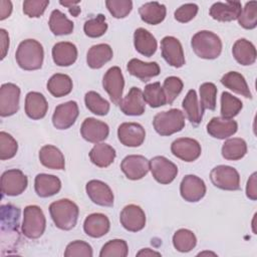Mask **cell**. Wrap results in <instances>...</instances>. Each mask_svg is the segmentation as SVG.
Masks as SVG:
<instances>
[{"label":"cell","mask_w":257,"mask_h":257,"mask_svg":"<svg viewBox=\"0 0 257 257\" xmlns=\"http://www.w3.org/2000/svg\"><path fill=\"white\" fill-rule=\"evenodd\" d=\"M102 86L108 93L110 100L114 104H119L122 99L124 78L118 66H112L106 70L102 78Z\"/></svg>","instance_id":"obj_8"},{"label":"cell","mask_w":257,"mask_h":257,"mask_svg":"<svg viewBox=\"0 0 257 257\" xmlns=\"http://www.w3.org/2000/svg\"><path fill=\"white\" fill-rule=\"evenodd\" d=\"M221 83L237 94H241L246 98H252V93L249 89L245 77L237 71H229L221 78Z\"/></svg>","instance_id":"obj_35"},{"label":"cell","mask_w":257,"mask_h":257,"mask_svg":"<svg viewBox=\"0 0 257 257\" xmlns=\"http://www.w3.org/2000/svg\"><path fill=\"white\" fill-rule=\"evenodd\" d=\"M110 228L108 218L101 213H92L88 215L83 222V230L86 235L92 238L104 236Z\"/></svg>","instance_id":"obj_24"},{"label":"cell","mask_w":257,"mask_h":257,"mask_svg":"<svg viewBox=\"0 0 257 257\" xmlns=\"http://www.w3.org/2000/svg\"><path fill=\"white\" fill-rule=\"evenodd\" d=\"M28 185L27 177L18 169L5 171L1 176V191L3 195L15 197L22 194Z\"/></svg>","instance_id":"obj_7"},{"label":"cell","mask_w":257,"mask_h":257,"mask_svg":"<svg viewBox=\"0 0 257 257\" xmlns=\"http://www.w3.org/2000/svg\"><path fill=\"white\" fill-rule=\"evenodd\" d=\"M48 5V0H26L23 2V12L28 17L37 18L44 13Z\"/></svg>","instance_id":"obj_51"},{"label":"cell","mask_w":257,"mask_h":257,"mask_svg":"<svg viewBox=\"0 0 257 257\" xmlns=\"http://www.w3.org/2000/svg\"><path fill=\"white\" fill-rule=\"evenodd\" d=\"M15 58L20 68L24 70H37L41 68L43 63V46L35 39H25L19 43Z\"/></svg>","instance_id":"obj_2"},{"label":"cell","mask_w":257,"mask_h":257,"mask_svg":"<svg viewBox=\"0 0 257 257\" xmlns=\"http://www.w3.org/2000/svg\"><path fill=\"white\" fill-rule=\"evenodd\" d=\"M191 46L195 54L203 59H215L222 52V40L212 31L201 30L191 39Z\"/></svg>","instance_id":"obj_3"},{"label":"cell","mask_w":257,"mask_h":257,"mask_svg":"<svg viewBox=\"0 0 257 257\" xmlns=\"http://www.w3.org/2000/svg\"><path fill=\"white\" fill-rule=\"evenodd\" d=\"M150 170L154 179L162 185L172 183L178 175V167L163 156H156L150 161Z\"/></svg>","instance_id":"obj_10"},{"label":"cell","mask_w":257,"mask_h":257,"mask_svg":"<svg viewBox=\"0 0 257 257\" xmlns=\"http://www.w3.org/2000/svg\"><path fill=\"white\" fill-rule=\"evenodd\" d=\"M205 182L195 175H187L180 184V194L182 198L191 203L200 201L206 195Z\"/></svg>","instance_id":"obj_15"},{"label":"cell","mask_w":257,"mask_h":257,"mask_svg":"<svg viewBox=\"0 0 257 257\" xmlns=\"http://www.w3.org/2000/svg\"><path fill=\"white\" fill-rule=\"evenodd\" d=\"M80 134L88 143L98 144L108 137L109 127L104 121L94 117H86L81 123Z\"/></svg>","instance_id":"obj_19"},{"label":"cell","mask_w":257,"mask_h":257,"mask_svg":"<svg viewBox=\"0 0 257 257\" xmlns=\"http://www.w3.org/2000/svg\"><path fill=\"white\" fill-rule=\"evenodd\" d=\"M141 19L147 24L157 25L164 21L167 14V8L164 4L157 1L147 2L139 8Z\"/></svg>","instance_id":"obj_32"},{"label":"cell","mask_w":257,"mask_h":257,"mask_svg":"<svg viewBox=\"0 0 257 257\" xmlns=\"http://www.w3.org/2000/svg\"><path fill=\"white\" fill-rule=\"evenodd\" d=\"M40 163L51 170H64L65 160L61 151L52 145L43 146L39 151Z\"/></svg>","instance_id":"obj_31"},{"label":"cell","mask_w":257,"mask_h":257,"mask_svg":"<svg viewBox=\"0 0 257 257\" xmlns=\"http://www.w3.org/2000/svg\"><path fill=\"white\" fill-rule=\"evenodd\" d=\"M238 123L233 118H224L222 116L213 117L207 124L208 134L219 140H225L236 134Z\"/></svg>","instance_id":"obj_22"},{"label":"cell","mask_w":257,"mask_h":257,"mask_svg":"<svg viewBox=\"0 0 257 257\" xmlns=\"http://www.w3.org/2000/svg\"><path fill=\"white\" fill-rule=\"evenodd\" d=\"M153 125L160 136L174 135L185 127L184 112L178 108L161 111L155 115Z\"/></svg>","instance_id":"obj_4"},{"label":"cell","mask_w":257,"mask_h":257,"mask_svg":"<svg viewBox=\"0 0 257 257\" xmlns=\"http://www.w3.org/2000/svg\"><path fill=\"white\" fill-rule=\"evenodd\" d=\"M20 88L18 85L7 82L0 87V115L2 117L15 114L19 109Z\"/></svg>","instance_id":"obj_9"},{"label":"cell","mask_w":257,"mask_h":257,"mask_svg":"<svg viewBox=\"0 0 257 257\" xmlns=\"http://www.w3.org/2000/svg\"><path fill=\"white\" fill-rule=\"evenodd\" d=\"M78 104L74 100H69L58 104L52 114V123L57 130H67L78 116Z\"/></svg>","instance_id":"obj_12"},{"label":"cell","mask_w":257,"mask_h":257,"mask_svg":"<svg viewBox=\"0 0 257 257\" xmlns=\"http://www.w3.org/2000/svg\"><path fill=\"white\" fill-rule=\"evenodd\" d=\"M242 11V5L239 1L216 2L209 10L210 16L221 22H229L238 19Z\"/></svg>","instance_id":"obj_20"},{"label":"cell","mask_w":257,"mask_h":257,"mask_svg":"<svg viewBox=\"0 0 257 257\" xmlns=\"http://www.w3.org/2000/svg\"><path fill=\"white\" fill-rule=\"evenodd\" d=\"M173 245L179 252H190L197 245L196 235L189 229H179L173 236Z\"/></svg>","instance_id":"obj_39"},{"label":"cell","mask_w":257,"mask_h":257,"mask_svg":"<svg viewBox=\"0 0 257 257\" xmlns=\"http://www.w3.org/2000/svg\"><path fill=\"white\" fill-rule=\"evenodd\" d=\"M126 68L130 74L136 76L144 82L149 81L155 76H158L161 72L160 65L156 61L145 62L138 58H132L127 62Z\"/></svg>","instance_id":"obj_23"},{"label":"cell","mask_w":257,"mask_h":257,"mask_svg":"<svg viewBox=\"0 0 257 257\" xmlns=\"http://www.w3.org/2000/svg\"><path fill=\"white\" fill-rule=\"evenodd\" d=\"M49 28L54 35H67L73 31L74 24L69 20L64 13L58 9H54L49 17Z\"/></svg>","instance_id":"obj_37"},{"label":"cell","mask_w":257,"mask_h":257,"mask_svg":"<svg viewBox=\"0 0 257 257\" xmlns=\"http://www.w3.org/2000/svg\"><path fill=\"white\" fill-rule=\"evenodd\" d=\"M171 152L178 159L191 163L201 156L202 149L197 140L191 138H180L172 143Z\"/></svg>","instance_id":"obj_11"},{"label":"cell","mask_w":257,"mask_h":257,"mask_svg":"<svg viewBox=\"0 0 257 257\" xmlns=\"http://www.w3.org/2000/svg\"><path fill=\"white\" fill-rule=\"evenodd\" d=\"M85 191L88 198L96 205L102 207H111L114 196L107 184L100 180H90L86 183Z\"/></svg>","instance_id":"obj_18"},{"label":"cell","mask_w":257,"mask_h":257,"mask_svg":"<svg viewBox=\"0 0 257 257\" xmlns=\"http://www.w3.org/2000/svg\"><path fill=\"white\" fill-rule=\"evenodd\" d=\"M84 102L88 110L96 115H105L109 111L110 104L109 102L101 97L96 91L90 90L85 93Z\"/></svg>","instance_id":"obj_41"},{"label":"cell","mask_w":257,"mask_h":257,"mask_svg":"<svg viewBox=\"0 0 257 257\" xmlns=\"http://www.w3.org/2000/svg\"><path fill=\"white\" fill-rule=\"evenodd\" d=\"M183 109L188 117V119L190 120V122L197 126L203 119V113H204V109L202 108L200 102L198 101V96H197V92L194 89H190L184 100L182 103Z\"/></svg>","instance_id":"obj_33"},{"label":"cell","mask_w":257,"mask_h":257,"mask_svg":"<svg viewBox=\"0 0 257 257\" xmlns=\"http://www.w3.org/2000/svg\"><path fill=\"white\" fill-rule=\"evenodd\" d=\"M117 137L123 146L137 148L145 142L146 131L138 122H122L117 127Z\"/></svg>","instance_id":"obj_17"},{"label":"cell","mask_w":257,"mask_h":257,"mask_svg":"<svg viewBox=\"0 0 257 257\" xmlns=\"http://www.w3.org/2000/svg\"><path fill=\"white\" fill-rule=\"evenodd\" d=\"M134 44L136 50L144 56H153L158 48L155 36L145 28H138L134 33Z\"/></svg>","instance_id":"obj_28"},{"label":"cell","mask_w":257,"mask_h":257,"mask_svg":"<svg viewBox=\"0 0 257 257\" xmlns=\"http://www.w3.org/2000/svg\"><path fill=\"white\" fill-rule=\"evenodd\" d=\"M93 255L91 246L81 240H75L70 242L64 251L65 257H91Z\"/></svg>","instance_id":"obj_50"},{"label":"cell","mask_w":257,"mask_h":257,"mask_svg":"<svg viewBox=\"0 0 257 257\" xmlns=\"http://www.w3.org/2000/svg\"><path fill=\"white\" fill-rule=\"evenodd\" d=\"M34 189L39 197L48 198L60 191L61 181L54 175L38 174L34 180Z\"/></svg>","instance_id":"obj_27"},{"label":"cell","mask_w":257,"mask_h":257,"mask_svg":"<svg viewBox=\"0 0 257 257\" xmlns=\"http://www.w3.org/2000/svg\"><path fill=\"white\" fill-rule=\"evenodd\" d=\"M128 254V247L122 239H112L106 242L100 252V257H126Z\"/></svg>","instance_id":"obj_44"},{"label":"cell","mask_w":257,"mask_h":257,"mask_svg":"<svg viewBox=\"0 0 257 257\" xmlns=\"http://www.w3.org/2000/svg\"><path fill=\"white\" fill-rule=\"evenodd\" d=\"M46 227V219L42 209L36 205L24 208L22 234L28 239H37L42 236Z\"/></svg>","instance_id":"obj_5"},{"label":"cell","mask_w":257,"mask_h":257,"mask_svg":"<svg viewBox=\"0 0 257 257\" xmlns=\"http://www.w3.org/2000/svg\"><path fill=\"white\" fill-rule=\"evenodd\" d=\"M242 101L228 91L221 94V115L224 118H233L242 109Z\"/></svg>","instance_id":"obj_42"},{"label":"cell","mask_w":257,"mask_h":257,"mask_svg":"<svg viewBox=\"0 0 257 257\" xmlns=\"http://www.w3.org/2000/svg\"><path fill=\"white\" fill-rule=\"evenodd\" d=\"M113 52L106 43H99L91 46L86 54V63L92 69L101 68L105 63L111 60Z\"/></svg>","instance_id":"obj_29"},{"label":"cell","mask_w":257,"mask_h":257,"mask_svg":"<svg viewBox=\"0 0 257 257\" xmlns=\"http://www.w3.org/2000/svg\"><path fill=\"white\" fill-rule=\"evenodd\" d=\"M143 97L145 102L154 108L163 106L167 103L161 83L158 81L149 83L145 86V89L143 91Z\"/></svg>","instance_id":"obj_40"},{"label":"cell","mask_w":257,"mask_h":257,"mask_svg":"<svg viewBox=\"0 0 257 257\" xmlns=\"http://www.w3.org/2000/svg\"><path fill=\"white\" fill-rule=\"evenodd\" d=\"M212 184L226 191H236L240 189V176L238 171L230 166L219 165L212 169L210 173Z\"/></svg>","instance_id":"obj_6"},{"label":"cell","mask_w":257,"mask_h":257,"mask_svg":"<svg viewBox=\"0 0 257 257\" xmlns=\"http://www.w3.org/2000/svg\"><path fill=\"white\" fill-rule=\"evenodd\" d=\"M72 86L70 76L64 73H55L47 81V90L54 97H62L69 94Z\"/></svg>","instance_id":"obj_36"},{"label":"cell","mask_w":257,"mask_h":257,"mask_svg":"<svg viewBox=\"0 0 257 257\" xmlns=\"http://www.w3.org/2000/svg\"><path fill=\"white\" fill-rule=\"evenodd\" d=\"M115 150L107 145L98 143L93 146L89 152V159L93 165L99 168H106L110 166L115 159Z\"/></svg>","instance_id":"obj_34"},{"label":"cell","mask_w":257,"mask_h":257,"mask_svg":"<svg viewBox=\"0 0 257 257\" xmlns=\"http://www.w3.org/2000/svg\"><path fill=\"white\" fill-rule=\"evenodd\" d=\"M49 213L54 225L64 231L75 227L78 219V206L69 199H60L52 202L49 206Z\"/></svg>","instance_id":"obj_1"},{"label":"cell","mask_w":257,"mask_h":257,"mask_svg":"<svg viewBox=\"0 0 257 257\" xmlns=\"http://www.w3.org/2000/svg\"><path fill=\"white\" fill-rule=\"evenodd\" d=\"M240 26L245 29H254L257 26V1L246 2L238 17Z\"/></svg>","instance_id":"obj_45"},{"label":"cell","mask_w":257,"mask_h":257,"mask_svg":"<svg viewBox=\"0 0 257 257\" xmlns=\"http://www.w3.org/2000/svg\"><path fill=\"white\" fill-rule=\"evenodd\" d=\"M200 104L203 109L214 110L216 108L217 87L213 82H204L200 85Z\"/></svg>","instance_id":"obj_46"},{"label":"cell","mask_w":257,"mask_h":257,"mask_svg":"<svg viewBox=\"0 0 257 257\" xmlns=\"http://www.w3.org/2000/svg\"><path fill=\"white\" fill-rule=\"evenodd\" d=\"M184 83L182 79L178 76H169L164 80V84L162 86L163 91L166 96L167 103L172 104L177 96L182 92Z\"/></svg>","instance_id":"obj_48"},{"label":"cell","mask_w":257,"mask_h":257,"mask_svg":"<svg viewBox=\"0 0 257 257\" xmlns=\"http://www.w3.org/2000/svg\"><path fill=\"white\" fill-rule=\"evenodd\" d=\"M0 46H1V59H4L6 54H7V51H8V48H9V34L8 32L1 28L0 29Z\"/></svg>","instance_id":"obj_54"},{"label":"cell","mask_w":257,"mask_h":257,"mask_svg":"<svg viewBox=\"0 0 257 257\" xmlns=\"http://www.w3.org/2000/svg\"><path fill=\"white\" fill-rule=\"evenodd\" d=\"M232 53L236 61L241 65H251L256 61V48L251 41L245 38L235 41L232 47Z\"/></svg>","instance_id":"obj_30"},{"label":"cell","mask_w":257,"mask_h":257,"mask_svg":"<svg viewBox=\"0 0 257 257\" xmlns=\"http://www.w3.org/2000/svg\"><path fill=\"white\" fill-rule=\"evenodd\" d=\"M48 103L45 96L38 91H30L25 96V113L32 119H40L46 115Z\"/></svg>","instance_id":"obj_26"},{"label":"cell","mask_w":257,"mask_h":257,"mask_svg":"<svg viewBox=\"0 0 257 257\" xmlns=\"http://www.w3.org/2000/svg\"><path fill=\"white\" fill-rule=\"evenodd\" d=\"M247 144L241 138H232L225 141L222 146V156L228 161H238L245 157Z\"/></svg>","instance_id":"obj_38"},{"label":"cell","mask_w":257,"mask_h":257,"mask_svg":"<svg viewBox=\"0 0 257 257\" xmlns=\"http://www.w3.org/2000/svg\"><path fill=\"white\" fill-rule=\"evenodd\" d=\"M107 30V23L103 14H97L96 16L85 21L83 25V31L86 36L91 38H97L102 36Z\"/></svg>","instance_id":"obj_43"},{"label":"cell","mask_w":257,"mask_h":257,"mask_svg":"<svg viewBox=\"0 0 257 257\" xmlns=\"http://www.w3.org/2000/svg\"><path fill=\"white\" fill-rule=\"evenodd\" d=\"M62 6H65V7H67L68 8V10H69V13L72 15V16H74V17H77L78 16V14L80 13V8L77 6L79 3H80V1H60L59 2Z\"/></svg>","instance_id":"obj_56"},{"label":"cell","mask_w":257,"mask_h":257,"mask_svg":"<svg viewBox=\"0 0 257 257\" xmlns=\"http://www.w3.org/2000/svg\"><path fill=\"white\" fill-rule=\"evenodd\" d=\"M18 151L17 141L8 133L0 132V160L5 161L15 157Z\"/></svg>","instance_id":"obj_47"},{"label":"cell","mask_w":257,"mask_h":257,"mask_svg":"<svg viewBox=\"0 0 257 257\" xmlns=\"http://www.w3.org/2000/svg\"><path fill=\"white\" fill-rule=\"evenodd\" d=\"M199 10V7L195 3H186L177 8L174 13L175 19L181 23H187L195 18Z\"/></svg>","instance_id":"obj_52"},{"label":"cell","mask_w":257,"mask_h":257,"mask_svg":"<svg viewBox=\"0 0 257 257\" xmlns=\"http://www.w3.org/2000/svg\"><path fill=\"white\" fill-rule=\"evenodd\" d=\"M52 59L58 66L72 65L77 59L76 46L68 41H60L52 47Z\"/></svg>","instance_id":"obj_25"},{"label":"cell","mask_w":257,"mask_h":257,"mask_svg":"<svg viewBox=\"0 0 257 257\" xmlns=\"http://www.w3.org/2000/svg\"><path fill=\"white\" fill-rule=\"evenodd\" d=\"M246 196L252 201H255L257 199V173L256 172H254L247 181Z\"/></svg>","instance_id":"obj_53"},{"label":"cell","mask_w":257,"mask_h":257,"mask_svg":"<svg viewBox=\"0 0 257 257\" xmlns=\"http://www.w3.org/2000/svg\"><path fill=\"white\" fill-rule=\"evenodd\" d=\"M120 169L128 180H141L150 170V161L141 155H130L121 161Z\"/></svg>","instance_id":"obj_13"},{"label":"cell","mask_w":257,"mask_h":257,"mask_svg":"<svg viewBox=\"0 0 257 257\" xmlns=\"http://www.w3.org/2000/svg\"><path fill=\"white\" fill-rule=\"evenodd\" d=\"M163 58L171 66L180 68L185 64V55L181 42L174 36H165L161 40Z\"/></svg>","instance_id":"obj_14"},{"label":"cell","mask_w":257,"mask_h":257,"mask_svg":"<svg viewBox=\"0 0 257 257\" xmlns=\"http://www.w3.org/2000/svg\"><path fill=\"white\" fill-rule=\"evenodd\" d=\"M119 221L125 230L130 232H139L146 226V214L140 206L130 204L121 210Z\"/></svg>","instance_id":"obj_16"},{"label":"cell","mask_w":257,"mask_h":257,"mask_svg":"<svg viewBox=\"0 0 257 257\" xmlns=\"http://www.w3.org/2000/svg\"><path fill=\"white\" fill-rule=\"evenodd\" d=\"M12 12V3L11 1L1 0L0 1V20H4L10 16Z\"/></svg>","instance_id":"obj_55"},{"label":"cell","mask_w":257,"mask_h":257,"mask_svg":"<svg viewBox=\"0 0 257 257\" xmlns=\"http://www.w3.org/2000/svg\"><path fill=\"white\" fill-rule=\"evenodd\" d=\"M143 97V91L136 86H133L127 94L119 102L120 110L126 115H142L145 112L146 104Z\"/></svg>","instance_id":"obj_21"},{"label":"cell","mask_w":257,"mask_h":257,"mask_svg":"<svg viewBox=\"0 0 257 257\" xmlns=\"http://www.w3.org/2000/svg\"><path fill=\"white\" fill-rule=\"evenodd\" d=\"M105 6L114 18L120 19L126 17L131 13L133 2L131 0H106Z\"/></svg>","instance_id":"obj_49"},{"label":"cell","mask_w":257,"mask_h":257,"mask_svg":"<svg viewBox=\"0 0 257 257\" xmlns=\"http://www.w3.org/2000/svg\"><path fill=\"white\" fill-rule=\"evenodd\" d=\"M203 255H214V256H216V253H214V252L204 251V252H200V253L198 254V256H203Z\"/></svg>","instance_id":"obj_58"},{"label":"cell","mask_w":257,"mask_h":257,"mask_svg":"<svg viewBox=\"0 0 257 257\" xmlns=\"http://www.w3.org/2000/svg\"><path fill=\"white\" fill-rule=\"evenodd\" d=\"M161 256V253L160 252H157V251H154L150 248H144L142 249L141 251H139L137 253V256Z\"/></svg>","instance_id":"obj_57"}]
</instances>
